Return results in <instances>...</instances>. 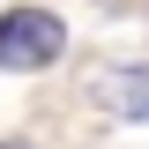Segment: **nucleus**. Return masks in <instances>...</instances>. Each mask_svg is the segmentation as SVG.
Masks as SVG:
<instances>
[{
	"label": "nucleus",
	"mask_w": 149,
	"mask_h": 149,
	"mask_svg": "<svg viewBox=\"0 0 149 149\" xmlns=\"http://www.w3.org/2000/svg\"><path fill=\"white\" fill-rule=\"evenodd\" d=\"M60 45H67V30H60V15H45V8H8L0 15V67H52Z\"/></svg>",
	"instance_id": "f257e3e1"
},
{
	"label": "nucleus",
	"mask_w": 149,
	"mask_h": 149,
	"mask_svg": "<svg viewBox=\"0 0 149 149\" xmlns=\"http://www.w3.org/2000/svg\"><path fill=\"white\" fill-rule=\"evenodd\" d=\"M97 97H104L112 112H127V119H149V67H119V74H104Z\"/></svg>",
	"instance_id": "f03ea898"
},
{
	"label": "nucleus",
	"mask_w": 149,
	"mask_h": 149,
	"mask_svg": "<svg viewBox=\"0 0 149 149\" xmlns=\"http://www.w3.org/2000/svg\"><path fill=\"white\" fill-rule=\"evenodd\" d=\"M0 149H8V142H0Z\"/></svg>",
	"instance_id": "7ed1b4c3"
}]
</instances>
